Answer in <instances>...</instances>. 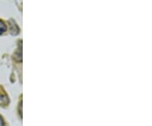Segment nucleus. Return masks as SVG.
I'll return each instance as SVG.
<instances>
[{
  "label": "nucleus",
  "instance_id": "obj_1",
  "mask_svg": "<svg viewBox=\"0 0 152 126\" xmlns=\"http://www.w3.org/2000/svg\"><path fill=\"white\" fill-rule=\"evenodd\" d=\"M9 103V98L5 94H0V105H7Z\"/></svg>",
  "mask_w": 152,
  "mask_h": 126
},
{
  "label": "nucleus",
  "instance_id": "obj_2",
  "mask_svg": "<svg viewBox=\"0 0 152 126\" xmlns=\"http://www.w3.org/2000/svg\"><path fill=\"white\" fill-rule=\"evenodd\" d=\"M7 31V26L5 23L0 20V35H2L3 33H4Z\"/></svg>",
  "mask_w": 152,
  "mask_h": 126
},
{
  "label": "nucleus",
  "instance_id": "obj_3",
  "mask_svg": "<svg viewBox=\"0 0 152 126\" xmlns=\"http://www.w3.org/2000/svg\"><path fill=\"white\" fill-rule=\"evenodd\" d=\"M0 126H5V125H4V121L3 119L2 116H0Z\"/></svg>",
  "mask_w": 152,
  "mask_h": 126
}]
</instances>
